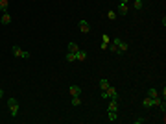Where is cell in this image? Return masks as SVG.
<instances>
[{
    "instance_id": "12",
    "label": "cell",
    "mask_w": 166,
    "mask_h": 124,
    "mask_svg": "<svg viewBox=\"0 0 166 124\" xmlns=\"http://www.w3.org/2000/svg\"><path fill=\"white\" fill-rule=\"evenodd\" d=\"M129 11V6L127 4H120V6H118V15H125Z\"/></svg>"
},
{
    "instance_id": "19",
    "label": "cell",
    "mask_w": 166,
    "mask_h": 124,
    "mask_svg": "<svg viewBox=\"0 0 166 124\" xmlns=\"http://www.w3.org/2000/svg\"><path fill=\"white\" fill-rule=\"evenodd\" d=\"M78 50H80V46L76 43H68V52H78Z\"/></svg>"
},
{
    "instance_id": "3",
    "label": "cell",
    "mask_w": 166,
    "mask_h": 124,
    "mask_svg": "<svg viewBox=\"0 0 166 124\" xmlns=\"http://www.w3.org/2000/svg\"><path fill=\"white\" fill-rule=\"evenodd\" d=\"M78 26H80V32L81 33H89L90 32V24H89V21H85V19H81Z\"/></svg>"
},
{
    "instance_id": "27",
    "label": "cell",
    "mask_w": 166,
    "mask_h": 124,
    "mask_svg": "<svg viewBox=\"0 0 166 124\" xmlns=\"http://www.w3.org/2000/svg\"><path fill=\"white\" fill-rule=\"evenodd\" d=\"M120 4H129V0H120Z\"/></svg>"
},
{
    "instance_id": "28",
    "label": "cell",
    "mask_w": 166,
    "mask_h": 124,
    "mask_svg": "<svg viewBox=\"0 0 166 124\" xmlns=\"http://www.w3.org/2000/svg\"><path fill=\"white\" fill-rule=\"evenodd\" d=\"M2 96H4V89H0V98H2Z\"/></svg>"
},
{
    "instance_id": "18",
    "label": "cell",
    "mask_w": 166,
    "mask_h": 124,
    "mask_svg": "<svg viewBox=\"0 0 166 124\" xmlns=\"http://www.w3.org/2000/svg\"><path fill=\"white\" fill-rule=\"evenodd\" d=\"M107 117H109V121H111V122H114V121L118 119V111H109Z\"/></svg>"
},
{
    "instance_id": "26",
    "label": "cell",
    "mask_w": 166,
    "mask_h": 124,
    "mask_svg": "<svg viewBox=\"0 0 166 124\" xmlns=\"http://www.w3.org/2000/svg\"><path fill=\"white\" fill-rule=\"evenodd\" d=\"M28 57H30V52L24 50V52H22V59H28Z\"/></svg>"
},
{
    "instance_id": "7",
    "label": "cell",
    "mask_w": 166,
    "mask_h": 124,
    "mask_svg": "<svg viewBox=\"0 0 166 124\" xmlns=\"http://www.w3.org/2000/svg\"><path fill=\"white\" fill-rule=\"evenodd\" d=\"M0 22H2L4 26H7V24L11 22V15L7 13V11H6V13H2V17H0Z\"/></svg>"
},
{
    "instance_id": "22",
    "label": "cell",
    "mask_w": 166,
    "mask_h": 124,
    "mask_svg": "<svg viewBox=\"0 0 166 124\" xmlns=\"http://www.w3.org/2000/svg\"><path fill=\"white\" fill-rule=\"evenodd\" d=\"M107 48L111 50V52H114V54H118V46H116V45H114V43H113V41H111V43H109V46H107Z\"/></svg>"
},
{
    "instance_id": "15",
    "label": "cell",
    "mask_w": 166,
    "mask_h": 124,
    "mask_svg": "<svg viewBox=\"0 0 166 124\" xmlns=\"http://www.w3.org/2000/svg\"><path fill=\"white\" fill-rule=\"evenodd\" d=\"M109 85H111V83H109V80H107V78H102V80H100V89H102V91H105Z\"/></svg>"
},
{
    "instance_id": "11",
    "label": "cell",
    "mask_w": 166,
    "mask_h": 124,
    "mask_svg": "<svg viewBox=\"0 0 166 124\" xmlns=\"http://www.w3.org/2000/svg\"><path fill=\"white\" fill-rule=\"evenodd\" d=\"M9 7V0H0V13H6Z\"/></svg>"
},
{
    "instance_id": "13",
    "label": "cell",
    "mask_w": 166,
    "mask_h": 124,
    "mask_svg": "<svg viewBox=\"0 0 166 124\" xmlns=\"http://www.w3.org/2000/svg\"><path fill=\"white\" fill-rule=\"evenodd\" d=\"M133 7H135L137 11H142V7H144V0H133Z\"/></svg>"
},
{
    "instance_id": "4",
    "label": "cell",
    "mask_w": 166,
    "mask_h": 124,
    "mask_svg": "<svg viewBox=\"0 0 166 124\" xmlns=\"http://www.w3.org/2000/svg\"><path fill=\"white\" fill-rule=\"evenodd\" d=\"M68 93H70V96H81V87L80 85H70Z\"/></svg>"
},
{
    "instance_id": "6",
    "label": "cell",
    "mask_w": 166,
    "mask_h": 124,
    "mask_svg": "<svg viewBox=\"0 0 166 124\" xmlns=\"http://www.w3.org/2000/svg\"><path fill=\"white\" fill-rule=\"evenodd\" d=\"M105 91L109 93V98H116L118 100V91H116V87H113V85H109Z\"/></svg>"
},
{
    "instance_id": "23",
    "label": "cell",
    "mask_w": 166,
    "mask_h": 124,
    "mask_svg": "<svg viewBox=\"0 0 166 124\" xmlns=\"http://www.w3.org/2000/svg\"><path fill=\"white\" fill-rule=\"evenodd\" d=\"M159 109H161V111H163V115H164V111H166V104H164V100H163V102H161V104H159Z\"/></svg>"
},
{
    "instance_id": "17",
    "label": "cell",
    "mask_w": 166,
    "mask_h": 124,
    "mask_svg": "<svg viewBox=\"0 0 166 124\" xmlns=\"http://www.w3.org/2000/svg\"><path fill=\"white\" fill-rule=\"evenodd\" d=\"M116 17H118V13L114 9H109L107 11V19H109V21H116Z\"/></svg>"
},
{
    "instance_id": "2",
    "label": "cell",
    "mask_w": 166,
    "mask_h": 124,
    "mask_svg": "<svg viewBox=\"0 0 166 124\" xmlns=\"http://www.w3.org/2000/svg\"><path fill=\"white\" fill-rule=\"evenodd\" d=\"M111 41H113L114 45L118 46V54H124V52H127V43H125L124 39H118V37H116V39H111Z\"/></svg>"
},
{
    "instance_id": "16",
    "label": "cell",
    "mask_w": 166,
    "mask_h": 124,
    "mask_svg": "<svg viewBox=\"0 0 166 124\" xmlns=\"http://www.w3.org/2000/svg\"><path fill=\"white\" fill-rule=\"evenodd\" d=\"M65 59L68 61V63H72V61H76V52H66Z\"/></svg>"
},
{
    "instance_id": "20",
    "label": "cell",
    "mask_w": 166,
    "mask_h": 124,
    "mask_svg": "<svg viewBox=\"0 0 166 124\" xmlns=\"http://www.w3.org/2000/svg\"><path fill=\"white\" fill-rule=\"evenodd\" d=\"M148 96L149 98H155V96H159V91L157 89H148Z\"/></svg>"
},
{
    "instance_id": "21",
    "label": "cell",
    "mask_w": 166,
    "mask_h": 124,
    "mask_svg": "<svg viewBox=\"0 0 166 124\" xmlns=\"http://www.w3.org/2000/svg\"><path fill=\"white\" fill-rule=\"evenodd\" d=\"M81 96H72V106H81Z\"/></svg>"
},
{
    "instance_id": "25",
    "label": "cell",
    "mask_w": 166,
    "mask_h": 124,
    "mask_svg": "<svg viewBox=\"0 0 166 124\" xmlns=\"http://www.w3.org/2000/svg\"><path fill=\"white\" fill-rule=\"evenodd\" d=\"M102 98L107 100V98H109V93H107V91H102Z\"/></svg>"
},
{
    "instance_id": "9",
    "label": "cell",
    "mask_w": 166,
    "mask_h": 124,
    "mask_svg": "<svg viewBox=\"0 0 166 124\" xmlns=\"http://www.w3.org/2000/svg\"><path fill=\"white\" fill-rule=\"evenodd\" d=\"M87 59V52H85V50H78V52H76V61H85Z\"/></svg>"
},
{
    "instance_id": "5",
    "label": "cell",
    "mask_w": 166,
    "mask_h": 124,
    "mask_svg": "<svg viewBox=\"0 0 166 124\" xmlns=\"http://www.w3.org/2000/svg\"><path fill=\"white\" fill-rule=\"evenodd\" d=\"M109 43H111V37L107 35V33H104V37H102V45H100V48H102V50H107Z\"/></svg>"
},
{
    "instance_id": "8",
    "label": "cell",
    "mask_w": 166,
    "mask_h": 124,
    "mask_svg": "<svg viewBox=\"0 0 166 124\" xmlns=\"http://www.w3.org/2000/svg\"><path fill=\"white\" fill-rule=\"evenodd\" d=\"M111 100V102H109V107H107V109L109 111H118V100L116 98H109Z\"/></svg>"
},
{
    "instance_id": "24",
    "label": "cell",
    "mask_w": 166,
    "mask_h": 124,
    "mask_svg": "<svg viewBox=\"0 0 166 124\" xmlns=\"http://www.w3.org/2000/svg\"><path fill=\"white\" fill-rule=\"evenodd\" d=\"M142 122H146V119H144V117H138V119H135V124H142Z\"/></svg>"
},
{
    "instance_id": "14",
    "label": "cell",
    "mask_w": 166,
    "mask_h": 124,
    "mask_svg": "<svg viewBox=\"0 0 166 124\" xmlns=\"http://www.w3.org/2000/svg\"><path fill=\"white\" fill-rule=\"evenodd\" d=\"M142 106H144V107H153V98H149V96H146V98L142 100Z\"/></svg>"
},
{
    "instance_id": "10",
    "label": "cell",
    "mask_w": 166,
    "mask_h": 124,
    "mask_svg": "<svg viewBox=\"0 0 166 124\" xmlns=\"http://www.w3.org/2000/svg\"><path fill=\"white\" fill-rule=\"evenodd\" d=\"M22 52H24V50H22L21 46H13V48H11V54H13L15 57H22Z\"/></svg>"
},
{
    "instance_id": "1",
    "label": "cell",
    "mask_w": 166,
    "mask_h": 124,
    "mask_svg": "<svg viewBox=\"0 0 166 124\" xmlns=\"http://www.w3.org/2000/svg\"><path fill=\"white\" fill-rule=\"evenodd\" d=\"M7 109H9V115H11V117H17V115H19L21 106H19L17 98H9V100H7Z\"/></svg>"
}]
</instances>
